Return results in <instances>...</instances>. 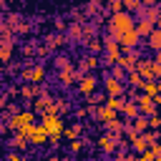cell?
<instances>
[{"mask_svg": "<svg viewBox=\"0 0 161 161\" xmlns=\"http://www.w3.org/2000/svg\"><path fill=\"white\" fill-rule=\"evenodd\" d=\"M133 15L131 13H126V10H121V13H113L111 15V20H108V35L118 43V38L123 35V33H128V30H133Z\"/></svg>", "mask_w": 161, "mask_h": 161, "instance_id": "1", "label": "cell"}, {"mask_svg": "<svg viewBox=\"0 0 161 161\" xmlns=\"http://www.w3.org/2000/svg\"><path fill=\"white\" fill-rule=\"evenodd\" d=\"M136 70L141 73V78H143V80H158V78H161V63H156L153 58H151V60L141 58V60H138V65H136Z\"/></svg>", "mask_w": 161, "mask_h": 161, "instance_id": "2", "label": "cell"}, {"mask_svg": "<svg viewBox=\"0 0 161 161\" xmlns=\"http://www.w3.org/2000/svg\"><path fill=\"white\" fill-rule=\"evenodd\" d=\"M103 48H106L103 63H106V65H116V63L121 60V55H123V53H121V45H118L111 35H106V38H103Z\"/></svg>", "mask_w": 161, "mask_h": 161, "instance_id": "3", "label": "cell"}, {"mask_svg": "<svg viewBox=\"0 0 161 161\" xmlns=\"http://www.w3.org/2000/svg\"><path fill=\"white\" fill-rule=\"evenodd\" d=\"M43 123V131L48 133V136H60L63 133V121H60V116H50V113H45L43 118H40Z\"/></svg>", "mask_w": 161, "mask_h": 161, "instance_id": "4", "label": "cell"}, {"mask_svg": "<svg viewBox=\"0 0 161 161\" xmlns=\"http://www.w3.org/2000/svg\"><path fill=\"white\" fill-rule=\"evenodd\" d=\"M25 136H28V143H33V146H40V143H45L48 141V133L43 131V126H25V128H20Z\"/></svg>", "mask_w": 161, "mask_h": 161, "instance_id": "5", "label": "cell"}, {"mask_svg": "<svg viewBox=\"0 0 161 161\" xmlns=\"http://www.w3.org/2000/svg\"><path fill=\"white\" fill-rule=\"evenodd\" d=\"M33 121H35V113H33V111H18V113L10 118V128L20 131V128H25V126H33Z\"/></svg>", "mask_w": 161, "mask_h": 161, "instance_id": "6", "label": "cell"}, {"mask_svg": "<svg viewBox=\"0 0 161 161\" xmlns=\"http://www.w3.org/2000/svg\"><path fill=\"white\" fill-rule=\"evenodd\" d=\"M98 88V80H96V75L93 73H86V75H80L78 78V91L83 93V96H93V91Z\"/></svg>", "mask_w": 161, "mask_h": 161, "instance_id": "7", "label": "cell"}, {"mask_svg": "<svg viewBox=\"0 0 161 161\" xmlns=\"http://www.w3.org/2000/svg\"><path fill=\"white\" fill-rule=\"evenodd\" d=\"M103 88H106V96H123V93H126L123 80H118V78H113V75H106Z\"/></svg>", "mask_w": 161, "mask_h": 161, "instance_id": "8", "label": "cell"}, {"mask_svg": "<svg viewBox=\"0 0 161 161\" xmlns=\"http://www.w3.org/2000/svg\"><path fill=\"white\" fill-rule=\"evenodd\" d=\"M136 106H138V113H141V116H146V118L156 113V103H153V98H151V96H143V93H141V96L136 98Z\"/></svg>", "mask_w": 161, "mask_h": 161, "instance_id": "9", "label": "cell"}, {"mask_svg": "<svg viewBox=\"0 0 161 161\" xmlns=\"http://www.w3.org/2000/svg\"><path fill=\"white\" fill-rule=\"evenodd\" d=\"M118 141H121V136H113V133H103V136L98 138V148H101L103 153H113V151L118 148Z\"/></svg>", "mask_w": 161, "mask_h": 161, "instance_id": "10", "label": "cell"}, {"mask_svg": "<svg viewBox=\"0 0 161 161\" xmlns=\"http://www.w3.org/2000/svg\"><path fill=\"white\" fill-rule=\"evenodd\" d=\"M138 60H141V58H138V53H136V50H128L126 55H121V60H118L116 65H121L123 70H136Z\"/></svg>", "mask_w": 161, "mask_h": 161, "instance_id": "11", "label": "cell"}, {"mask_svg": "<svg viewBox=\"0 0 161 161\" xmlns=\"http://www.w3.org/2000/svg\"><path fill=\"white\" fill-rule=\"evenodd\" d=\"M80 75H83L80 70H73V68H63V70H60V75H58V80H60V86H65V88H68V86H73V83H75Z\"/></svg>", "mask_w": 161, "mask_h": 161, "instance_id": "12", "label": "cell"}, {"mask_svg": "<svg viewBox=\"0 0 161 161\" xmlns=\"http://www.w3.org/2000/svg\"><path fill=\"white\" fill-rule=\"evenodd\" d=\"M10 55H13V38L5 30L0 35V60H10Z\"/></svg>", "mask_w": 161, "mask_h": 161, "instance_id": "13", "label": "cell"}, {"mask_svg": "<svg viewBox=\"0 0 161 161\" xmlns=\"http://www.w3.org/2000/svg\"><path fill=\"white\" fill-rule=\"evenodd\" d=\"M93 118L101 121V123H108V121H113V118H118V116H116V111H111L108 106H98V108H93Z\"/></svg>", "mask_w": 161, "mask_h": 161, "instance_id": "14", "label": "cell"}, {"mask_svg": "<svg viewBox=\"0 0 161 161\" xmlns=\"http://www.w3.org/2000/svg\"><path fill=\"white\" fill-rule=\"evenodd\" d=\"M23 78L30 80V83H43V78H45V68H43V65H35V68H30V70H23Z\"/></svg>", "mask_w": 161, "mask_h": 161, "instance_id": "15", "label": "cell"}, {"mask_svg": "<svg viewBox=\"0 0 161 161\" xmlns=\"http://www.w3.org/2000/svg\"><path fill=\"white\" fill-rule=\"evenodd\" d=\"M153 28H156V25H153V23H148V20H138V23L133 25V30L138 33V38H148V35L153 33Z\"/></svg>", "mask_w": 161, "mask_h": 161, "instance_id": "16", "label": "cell"}, {"mask_svg": "<svg viewBox=\"0 0 161 161\" xmlns=\"http://www.w3.org/2000/svg\"><path fill=\"white\" fill-rule=\"evenodd\" d=\"M123 103H126V96H106V103L103 106H108L111 111H121Z\"/></svg>", "mask_w": 161, "mask_h": 161, "instance_id": "17", "label": "cell"}, {"mask_svg": "<svg viewBox=\"0 0 161 161\" xmlns=\"http://www.w3.org/2000/svg\"><path fill=\"white\" fill-rule=\"evenodd\" d=\"M106 128H108V133H113V136H123V128H126V123L121 121V118H113V121H108V123H103Z\"/></svg>", "mask_w": 161, "mask_h": 161, "instance_id": "18", "label": "cell"}, {"mask_svg": "<svg viewBox=\"0 0 161 161\" xmlns=\"http://www.w3.org/2000/svg\"><path fill=\"white\" fill-rule=\"evenodd\" d=\"M146 45L151 48V50H161V28H153V33L148 35V40H146Z\"/></svg>", "mask_w": 161, "mask_h": 161, "instance_id": "19", "label": "cell"}, {"mask_svg": "<svg viewBox=\"0 0 161 161\" xmlns=\"http://www.w3.org/2000/svg\"><path fill=\"white\" fill-rule=\"evenodd\" d=\"M156 15H158V8H141L138 10V20H148L156 25Z\"/></svg>", "mask_w": 161, "mask_h": 161, "instance_id": "20", "label": "cell"}, {"mask_svg": "<svg viewBox=\"0 0 161 161\" xmlns=\"http://www.w3.org/2000/svg\"><path fill=\"white\" fill-rule=\"evenodd\" d=\"M121 113H123L126 118H131V121H133V118L138 116V106H136V101H126V103H123V108H121Z\"/></svg>", "mask_w": 161, "mask_h": 161, "instance_id": "21", "label": "cell"}, {"mask_svg": "<svg viewBox=\"0 0 161 161\" xmlns=\"http://www.w3.org/2000/svg\"><path fill=\"white\" fill-rule=\"evenodd\" d=\"M141 93L153 98V96L158 93V80H143V86H141Z\"/></svg>", "mask_w": 161, "mask_h": 161, "instance_id": "22", "label": "cell"}, {"mask_svg": "<svg viewBox=\"0 0 161 161\" xmlns=\"http://www.w3.org/2000/svg\"><path fill=\"white\" fill-rule=\"evenodd\" d=\"M98 63H101V60H98L93 53H91V55H86V58H83V63H80V73H83V70H93V68H98Z\"/></svg>", "mask_w": 161, "mask_h": 161, "instance_id": "23", "label": "cell"}, {"mask_svg": "<svg viewBox=\"0 0 161 161\" xmlns=\"http://www.w3.org/2000/svg\"><path fill=\"white\" fill-rule=\"evenodd\" d=\"M131 126H133V128H136V133H143V131H146V128H148V118H146V116H141V113H138V116H136V118H133V123H131Z\"/></svg>", "mask_w": 161, "mask_h": 161, "instance_id": "24", "label": "cell"}, {"mask_svg": "<svg viewBox=\"0 0 161 161\" xmlns=\"http://www.w3.org/2000/svg\"><path fill=\"white\" fill-rule=\"evenodd\" d=\"M10 143H13V148H20V151H23V148L28 146V136H25L23 131H18V133L13 136V141H10Z\"/></svg>", "mask_w": 161, "mask_h": 161, "instance_id": "25", "label": "cell"}, {"mask_svg": "<svg viewBox=\"0 0 161 161\" xmlns=\"http://www.w3.org/2000/svg\"><path fill=\"white\" fill-rule=\"evenodd\" d=\"M126 78H128V86H133V88H141V86H143V78H141L138 70H128Z\"/></svg>", "mask_w": 161, "mask_h": 161, "instance_id": "26", "label": "cell"}, {"mask_svg": "<svg viewBox=\"0 0 161 161\" xmlns=\"http://www.w3.org/2000/svg\"><path fill=\"white\" fill-rule=\"evenodd\" d=\"M131 146H133V151H136V153H143V151H148V143L141 138V133H138V136L131 141Z\"/></svg>", "mask_w": 161, "mask_h": 161, "instance_id": "27", "label": "cell"}, {"mask_svg": "<svg viewBox=\"0 0 161 161\" xmlns=\"http://www.w3.org/2000/svg\"><path fill=\"white\" fill-rule=\"evenodd\" d=\"M141 8H143V0H123V10H126V13H131V10L138 13Z\"/></svg>", "mask_w": 161, "mask_h": 161, "instance_id": "28", "label": "cell"}, {"mask_svg": "<svg viewBox=\"0 0 161 161\" xmlns=\"http://www.w3.org/2000/svg\"><path fill=\"white\" fill-rule=\"evenodd\" d=\"M70 38H73V40L83 38V23H80V25H78V23H75V25H70Z\"/></svg>", "mask_w": 161, "mask_h": 161, "instance_id": "29", "label": "cell"}, {"mask_svg": "<svg viewBox=\"0 0 161 161\" xmlns=\"http://www.w3.org/2000/svg\"><path fill=\"white\" fill-rule=\"evenodd\" d=\"M63 133H65V138H70V141H75V138H78V133H80V123H78V126H73V128H65Z\"/></svg>", "mask_w": 161, "mask_h": 161, "instance_id": "30", "label": "cell"}, {"mask_svg": "<svg viewBox=\"0 0 161 161\" xmlns=\"http://www.w3.org/2000/svg\"><path fill=\"white\" fill-rule=\"evenodd\" d=\"M63 43H65L63 35H50V38H48V45H50V48H58V45H63Z\"/></svg>", "mask_w": 161, "mask_h": 161, "instance_id": "31", "label": "cell"}, {"mask_svg": "<svg viewBox=\"0 0 161 161\" xmlns=\"http://www.w3.org/2000/svg\"><path fill=\"white\" fill-rule=\"evenodd\" d=\"M108 8H111V15L113 13H121L123 10V0H108Z\"/></svg>", "mask_w": 161, "mask_h": 161, "instance_id": "32", "label": "cell"}, {"mask_svg": "<svg viewBox=\"0 0 161 161\" xmlns=\"http://www.w3.org/2000/svg\"><path fill=\"white\" fill-rule=\"evenodd\" d=\"M55 65H58L60 70H63V68H70V63H68V55H58V58H55Z\"/></svg>", "mask_w": 161, "mask_h": 161, "instance_id": "33", "label": "cell"}, {"mask_svg": "<svg viewBox=\"0 0 161 161\" xmlns=\"http://www.w3.org/2000/svg\"><path fill=\"white\" fill-rule=\"evenodd\" d=\"M111 75H113V78H118V80H123V78H126V70H123L121 65H113V73H111Z\"/></svg>", "mask_w": 161, "mask_h": 161, "instance_id": "34", "label": "cell"}, {"mask_svg": "<svg viewBox=\"0 0 161 161\" xmlns=\"http://www.w3.org/2000/svg\"><path fill=\"white\" fill-rule=\"evenodd\" d=\"M148 126H151V128H158V126H161V116H158V113L148 116Z\"/></svg>", "mask_w": 161, "mask_h": 161, "instance_id": "35", "label": "cell"}, {"mask_svg": "<svg viewBox=\"0 0 161 161\" xmlns=\"http://www.w3.org/2000/svg\"><path fill=\"white\" fill-rule=\"evenodd\" d=\"M148 151L153 153V158H161V143H158V141H156V143H151V146H148Z\"/></svg>", "mask_w": 161, "mask_h": 161, "instance_id": "36", "label": "cell"}, {"mask_svg": "<svg viewBox=\"0 0 161 161\" xmlns=\"http://www.w3.org/2000/svg\"><path fill=\"white\" fill-rule=\"evenodd\" d=\"M101 45H103L101 40H93V38H91V43H88V50H91V53H98V50H101Z\"/></svg>", "mask_w": 161, "mask_h": 161, "instance_id": "37", "label": "cell"}, {"mask_svg": "<svg viewBox=\"0 0 161 161\" xmlns=\"http://www.w3.org/2000/svg\"><path fill=\"white\" fill-rule=\"evenodd\" d=\"M70 148H73V151H80V148H83V141H78V138L70 141Z\"/></svg>", "mask_w": 161, "mask_h": 161, "instance_id": "38", "label": "cell"}, {"mask_svg": "<svg viewBox=\"0 0 161 161\" xmlns=\"http://www.w3.org/2000/svg\"><path fill=\"white\" fill-rule=\"evenodd\" d=\"M113 161H128V156L121 151V153H116V158H113Z\"/></svg>", "mask_w": 161, "mask_h": 161, "instance_id": "39", "label": "cell"}, {"mask_svg": "<svg viewBox=\"0 0 161 161\" xmlns=\"http://www.w3.org/2000/svg\"><path fill=\"white\" fill-rule=\"evenodd\" d=\"M158 0H143V8H156Z\"/></svg>", "mask_w": 161, "mask_h": 161, "instance_id": "40", "label": "cell"}, {"mask_svg": "<svg viewBox=\"0 0 161 161\" xmlns=\"http://www.w3.org/2000/svg\"><path fill=\"white\" fill-rule=\"evenodd\" d=\"M8 161H23V158H20L18 153H10V156H8Z\"/></svg>", "mask_w": 161, "mask_h": 161, "instance_id": "41", "label": "cell"}, {"mask_svg": "<svg viewBox=\"0 0 161 161\" xmlns=\"http://www.w3.org/2000/svg\"><path fill=\"white\" fill-rule=\"evenodd\" d=\"M156 28H161V8H158V15H156Z\"/></svg>", "mask_w": 161, "mask_h": 161, "instance_id": "42", "label": "cell"}, {"mask_svg": "<svg viewBox=\"0 0 161 161\" xmlns=\"http://www.w3.org/2000/svg\"><path fill=\"white\" fill-rule=\"evenodd\" d=\"M153 60H156V63H161V50L156 53V58H153Z\"/></svg>", "mask_w": 161, "mask_h": 161, "instance_id": "43", "label": "cell"}, {"mask_svg": "<svg viewBox=\"0 0 161 161\" xmlns=\"http://www.w3.org/2000/svg\"><path fill=\"white\" fill-rule=\"evenodd\" d=\"M3 106H5V96H0V108H3Z\"/></svg>", "mask_w": 161, "mask_h": 161, "instance_id": "44", "label": "cell"}, {"mask_svg": "<svg viewBox=\"0 0 161 161\" xmlns=\"http://www.w3.org/2000/svg\"><path fill=\"white\" fill-rule=\"evenodd\" d=\"M48 161H60V158H58V156H50V158H48Z\"/></svg>", "mask_w": 161, "mask_h": 161, "instance_id": "45", "label": "cell"}, {"mask_svg": "<svg viewBox=\"0 0 161 161\" xmlns=\"http://www.w3.org/2000/svg\"><path fill=\"white\" fill-rule=\"evenodd\" d=\"M158 93H161V80H158Z\"/></svg>", "mask_w": 161, "mask_h": 161, "instance_id": "46", "label": "cell"}, {"mask_svg": "<svg viewBox=\"0 0 161 161\" xmlns=\"http://www.w3.org/2000/svg\"><path fill=\"white\" fill-rule=\"evenodd\" d=\"M153 161H161V158H153Z\"/></svg>", "mask_w": 161, "mask_h": 161, "instance_id": "47", "label": "cell"}, {"mask_svg": "<svg viewBox=\"0 0 161 161\" xmlns=\"http://www.w3.org/2000/svg\"><path fill=\"white\" fill-rule=\"evenodd\" d=\"M23 161H25V158H23Z\"/></svg>", "mask_w": 161, "mask_h": 161, "instance_id": "48", "label": "cell"}]
</instances>
